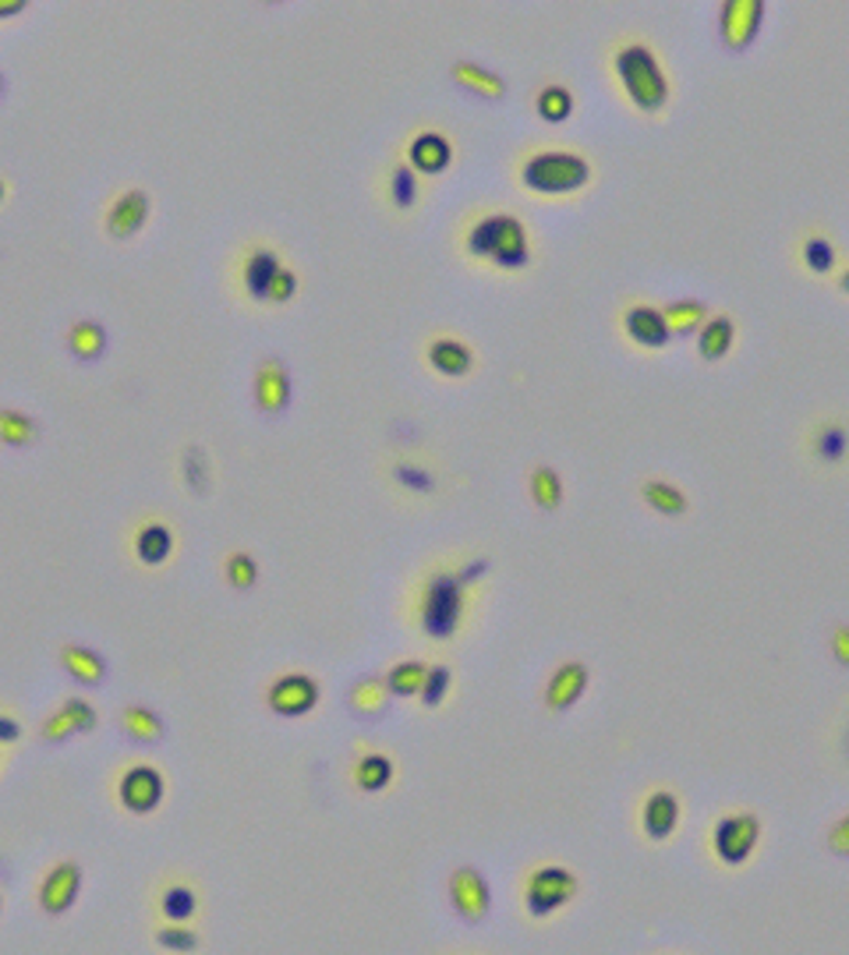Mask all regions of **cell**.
I'll use <instances>...</instances> for the list:
<instances>
[{
    "instance_id": "obj_11",
    "label": "cell",
    "mask_w": 849,
    "mask_h": 955,
    "mask_svg": "<svg viewBox=\"0 0 849 955\" xmlns=\"http://www.w3.org/2000/svg\"><path fill=\"white\" fill-rule=\"evenodd\" d=\"M680 817H683V807L673 789H655V793H648L645 803H640V832H645L651 842L673 839L680 828Z\"/></svg>"
},
{
    "instance_id": "obj_5",
    "label": "cell",
    "mask_w": 849,
    "mask_h": 955,
    "mask_svg": "<svg viewBox=\"0 0 849 955\" xmlns=\"http://www.w3.org/2000/svg\"><path fill=\"white\" fill-rule=\"evenodd\" d=\"M757 842H762V817L754 811H729L711 828V849L726 868H743L754 857Z\"/></svg>"
},
{
    "instance_id": "obj_29",
    "label": "cell",
    "mask_w": 849,
    "mask_h": 955,
    "mask_svg": "<svg viewBox=\"0 0 849 955\" xmlns=\"http://www.w3.org/2000/svg\"><path fill=\"white\" fill-rule=\"evenodd\" d=\"M68 343H71V351L82 357V362H96V357H99L103 351H107V333H103V326H99V322L82 319V322H74V326H71Z\"/></svg>"
},
{
    "instance_id": "obj_25",
    "label": "cell",
    "mask_w": 849,
    "mask_h": 955,
    "mask_svg": "<svg viewBox=\"0 0 849 955\" xmlns=\"http://www.w3.org/2000/svg\"><path fill=\"white\" fill-rule=\"evenodd\" d=\"M450 74H453L457 85H464V89H471V93H479L485 99H503L506 96V82L499 79L496 71H488V68H479V64H471V61H457L450 68Z\"/></svg>"
},
{
    "instance_id": "obj_2",
    "label": "cell",
    "mask_w": 849,
    "mask_h": 955,
    "mask_svg": "<svg viewBox=\"0 0 849 955\" xmlns=\"http://www.w3.org/2000/svg\"><path fill=\"white\" fill-rule=\"evenodd\" d=\"M588 181L591 160L585 153H574V149H542V153H531L520 163V185L542 199L577 196V191L588 188Z\"/></svg>"
},
{
    "instance_id": "obj_21",
    "label": "cell",
    "mask_w": 849,
    "mask_h": 955,
    "mask_svg": "<svg viewBox=\"0 0 849 955\" xmlns=\"http://www.w3.org/2000/svg\"><path fill=\"white\" fill-rule=\"evenodd\" d=\"M280 270H283V266H280L273 248H256V251H251V256L245 259V291H248V297L266 302Z\"/></svg>"
},
{
    "instance_id": "obj_33",
    "label": "cell",
    "mask_w": 849,
    "mask_h": 955,
    "mask_svg": "<svg viewBox=\"0 0 849 955\" xmlns=\"http://www.w3.org/2000/svg\"><path fill=\"white\" fill-rule=\"evenodd\" d=\"M534 107H539V117L549 125H563L566 117L574 114V93L566 85H545L539 99H534Z\"/></svg>"
},
{
    "instance_id": "obj_10",
    "label": "cell",
    "mask_w": 849,
    "mask_h": 955,
    "mask_svg": "<svg viewBox=\"0 0 849 955\" xmlns=\"http://www.w3.org/2000/svg\"><path fill=\"white\" fill-rule=\"evenodd\" d=\"M623 333H627V340L637 343L640 351H662V347H669V340H673V330H669V322H665V311L655 308V305H645V302H637L623 311Z\"/></svg>"
},
{
    "instance_id": "obj_1",
    "label": "cell",
    "mask_w": 849,
    "mask_h": 955,
    "mask_svg": "<svg viewBox=\"0 0 849 955\" xmlns=\"http://www.w3.org/2000/svg\"><path fill=\"white\" fill-rule=\"evenodd\" d=\"M613 74L620 89L627 93L634 103V110L659 117L669 107V96H673V85H669V74L645 39H623L613 50Z\"/></svg>"
},
{
    "instance_id": "obj_28",
    "label": "cell",
    "mask_w": 849,
    "mask_h": 955,
    "mask_svg": "<svg viewBox=\"0 0 849 955\" xmlns=\"http://www.w3.org/2000/svg\"><path fill=\"white\" fill-rule=\"evenodd\" d=\"M528 488H531V499H534V506H539V510H559V503H563V478H559L556 468H549V464L531 468Z\"/></svg>"
},
{
    "instance_id": "obj_38",
    "label": "cell",
    "mask_w": 849,
    "mask_h": 955,
    "mask_svg": "<svg viewBox=\"0 0 849 955\" xmlns=\"http://www.w3.org/2000/svg\"><path fill=\"white\" fill-rule=\"evenodd\" d=\"M450 686H453V673H450V665H428V673H425V686H422V705L425 708H439L443 700H446V694H450Z\"/></svg>"
},
{
    "instance_id": "obj_26",
    "label": "cell",
    "mask_w": 849,
    "mask_h": 955,
    "mask_svg": "<svg viewBox=\"0 0 849 955\" xmlns=\"http://www.w3.org/2000/svg\"><path fill=\"white\" fill-rule=\"evenodd\" d=\"M174 552V531L167 524H145L135 534V556L145 566H163Z\"/></svg>"
},
{
    "instance_id": "obj_15",
    "label": "cell",
    "mask_w": 849,
    "mask_h": 955,
    "mask_svg": "<svg viewBox=\"0 0 849 955\" xmlns=\"http://www.w3.org/2000/svg\"><path fill=\"white\" fill-rule=\"evenodd\" d=\"M450 160H453V145L443 131H422V135H414L408 145V163L414 174L436 177L450 167Z\"/></svg>"
},
{
    "instance_id": "obj_20",
    "label": "cell",
    "mask_w": 849,
    "mask_h": 955,
    "mask_svg": "<svg viewBox=\"0 0 849 955\" xmlns=\"http://www.w3.org/2000/svg\"><path fill=\"white\" fill-rule=\"evenodd\" d=\"M428 365L446 379H464L474 368V351L457 337H436L428 343Z\"/></svg>"
},
{
    "instance_id": "obj_7",
    "label": "cell",
    "mask_w": 849,
    "mask_h": 955,
    "mask_svg": "<svg viewBox=\"0 0 849 955\" xmlns=\"http://www.w3.org/2000/svg\"><path fill=\"white\" fill-rule=\"evenodd\" d=\"M765 22V4L762 0H726L719 11V33L729 50L743 54L751 43L762 36Z\"/></svg>"
},
{
    "instance_id": "obj_14",
    "label": "cell",
    "mask_w": 849,
    "mask_h": 955,
    "mask_svg": "<svg viewBox=\"0 0 849 955\" xmlns=\"http://www.w3.org/2000/svg\"><path fill=\"white\" fill-rule=\"evenodd\" d=\"M591 683V669L585 662H563L556 665V673L545 683V705L553 711H570L580 697H585Z\"/></svg>"
},
{
    "instance_id": "obj_9",
    "label": "cell",
    "mask_w": 849,
    "mask_h": 955,
    "mask_svg": "<svg viewBox=\"0 0 849 955\" xmlns=\"http://www.w3.org/2000/svg\"><path fill=\"white\" fill-rule=\"evenodd\" d=\"M270 708L283 719H302L319 705V683L308 673H287L270 686Z\"/></svg>"
},
{
    "instance_id": "obj_4",
    "label": "cell",
    "mask_w": 849,
    "mask_h": 955,
    "mask_svg": "<svg viewBox=\"0 0 849 955\" xmlns=\"http://www.w3.org/2000/svg\"><path fill=\"white\" fill-rule=\"evenodd\" d=\"M468 585L457 577V570H436L422 588L418 623L432 640H450L460 623H464Z\"/></svg>"
},
{
    "instance_id": "obj_49",
    "label": "cell",
    "mask_w": 849,
    "mask_h": 955,
    "mask_svg": "<svg viewBox=\"0 0 849 955\" xmlns=\"http://www.w3.org/2000/svg\"><path fill=\"white\" fill-rule=\"evenodd\" d=\"M839 287H842V294H849V270H846V273L839 276Z\"/></svg>"
},
{
    "instance_id": "obj_3",
    "label": "cell",
    "mask_w": 849,
    "mask_h": 955,
    "mask_svg": "<svg viewBox=\"0 0 849 955\" xmlns=\"http://www.w3.org/2000/svg\"><path fill=\"white\" fill-rule=\"evenodd\" d=\"M468 251L474 259L493 262L496 270L517 273L531 262V241L528 227L514 213H493L482 216L468 231Z\"/></svg>"
},
{
    "instance_id": "obj_13",
    "label": "cell",
    "mask_w": 849,
    "mask_h": 955,
    "mask_svg": "<svg viewBox=\"0 0 849 955\" xmlns=\"http://www.w3.org/2000/svg\"><path fill=\"white\" fill-rule=\"evenodd\" d=\"M82 892V868L79 863H57V868L43 877L39 885V906L47 909L50 917H61L79 903Z\"/></svg>"
},
{
    "instance_id": "obj_30",
    "label": "cell",
    "mask_w": 849,
    "mask_h": 955,
    "mask_svg": "<svg viewBox=\"0 0 849 955\" xmlns=\"http://www.w3.org/2000/svg\"><path fill=\"white\" fill-rule=\"evenodd\" d=\"M665 322L669 330H673V337H687V333H701V326L708 322V305L701 302H673L665 305Z\"/></svg>"
},
{
    "instance_id": "obj_47",
    "label": "cell",
    "mask_w": 849,
    "mask_h": 955,
    "mask_svg": "<svg viewBox=\"0 0 849 955\" xmlns=\"http://www.w3.org/2000/svg\"><path fill=\"white\" fill-rule=\"evenodd\" d=\"M19 736H22V726L8 719V715H0V743H14Z\"/></svg>"
},
{
    "instance_id": "obj_52",
    "label": "cell",
    "mask_w": 849,
    "mask_h": 955,
    "mask_svg": "<svg viewBox=\"0 0 849 955\" xmlns=\"http://www.w3.org/2000/svg\"><path fill=\"white\" fill-rule=\"evenodd\" d=\"M846 747H849V733H846Z\"/></svg>"
},
{
    "instance_id": "obj_6",
    "label": "cell",
    "mask_w": 849,
    "mask_h": 955,
    "mask_svg": "<svg viewBox=\"0 0 849 955\" xmlns=\"http://www.w3.org/2000/svg\"><path fill=\"white\" fill-rule=\"evenodd\" d=\"M577 895V874L563 863H545V868L531 871L524 885V906L534 920H545L559 913V909Z\"/></svg>"
},
{
    "instance_id": "obj_27",
    "label": "cell",
    "mask_w": 849,
    "mask_h": 955,
    "mask_svg": "<svg viewBox=\"0 0 849 955\" xmlns=\"http://www.w3.org/2000/svg\"><path fill=\"white\" fill-rule=\"evenodd\" d=\"M354 782L362 793H382L393 782V761L386 754H365L354 765Z\"/></svg>"
},
{
    "instance_id": "obj_40",
    "label": "cell",
    "mask_w": 849,
    "mask_h": 955,
    "mask_svg": "<svg viewBox=\"0 0 849 955\" xmlns=\"http://www.w3.org/2000/svg\"><path fill=\"white\" fill-rule=\"evenodd\" d=\"M156 942H160V948H167L174 955H188V952L199 948V934L191 928H185V923H174V928H160L156 931Z\"/></svg>"
},
{
    "instance_id": "obj_24",
    "label": "cell",
    "mask_w": 849,
    "mask_h": 955,
    "mask_svg": "<svg viewBox=\"0 0 849 955\" xmlns=\"http://www.w3.org/2000/svg\"><path fill=\"white\" fill-rule=\"evenodd\" d=\"M61 662L71 673V680H79L85 686H96L103 676H107V662H103V655L93 651V648H85V645H68L61 651Z\"/></svg>"
},
{
    "instance_id": "obj_16",
    "label": "cell",
    "mask_w": 849,
    "mask_h": 955,
    "mask_svg": "<svg viewBox=\"0 0 849 955\" xmlns=\"http://www.w3.org/2000/svg\"><path fill=\"white\" fill-rule=\"evenodd\" d=\"M811 457L817 464L839 468L849 460V422L842 417H822L811 432Z\"/></svg>"
},
{
    "instance_id": "obj_37",
    "label": "cell",
    "mask_w": 849,
    "mask_h": 955,
    "mask_svg": "<svg viewBox=\"0 0 849 955\" xmlns=\"http://www.w3.org/2000/svg\"><path fill=\"white\" fill-rule=\"evenodd\" d=\"M390 202L397 209H411L418 202V174H414L408 163H397L390 174Z\"/></svg>"
},
{
    "instance_id": "obj_48",
    "label": "cell",
    "mask_w": 849,
    "mask_h": 955,
    "mask_svg": "<svg viewBox=\"0 0 849 955\" xmlns=\"http://www.w3.org/2000/svg\"><path fill=\"white\" fill-rule=\"evenodd\" d=\"M22 8H25L22 0H4V4H0V19H4V14H19Z\"/></svg>"
},
{
    "instance_id": "obj_45",
    "label": "cell",
    "mask_w": 849,
    "mask_h": 955,
    "mask_svg": "<svg viewBox=\"0 0 849 955\" xmlns=\"http://www.w3.org/2000/svg\"><path fill=\"white\" fill-rule=\"evenodd\" d=\"M832 655H836V662L849 669V626L839 623L836 630H832Z\"/></svg>"
},
{
    "instance_id": "obj_32",
    "label": "cell",
    "mask_w": 849,
    "mask_h": 955,
    "mask_svg": "<svg viewBox=\"0 0 849 955\" xmlns=\"http://www.w3.org/2000/svg\"><path fill=\"white\" fill-rule=\"evenodd\" d=\"M425 662H397L390 673H386V691L397 697H418L425 686Z\"/></svg>"
},
{
    "instance_id": "obj_8",
    "label": "cell",
    "mask_w": 849,
    "mask_h": 955,
    "mask_svg": "<svg viewBox=\"0 0 849 955\" xmlns=\"http://www.w3.org/2000/svg\"><path fill=\"white\" fill-rule=\"evenodd\" d=\"M163 793H167V782H163V775L153 765L128 768L121 782H117V797H121L131 814H153L163 803Z\"/></svg>"
},
{
    "instance_id": "obj_19",
    "label": "cell",
    "mask_w": 849,
    "mask_h": 955,
    "mask_svg": "<svg viewBox=\"0 0 849 955\" xmlns=\"http://www.w3.org/2000/svg\"><path fill=\"white\" fill-rule=\"evenodd\" d=\"M256 404L266 414H276L291 404V376L276 357H266L256 372Z\"/></svg>"
},
{
    "instance_id": "obj_23",
    "label": "cell",
    "mask_w": 849,
    "mask_h": 955,
    "mask_svg": "<svg viewBox=\"0 0 849 955\" xmlns=\"http://www.w3.org/2000/svg\"><path fill=\"white\" fill-rule=\"evenodd\" d=\"M640 499H645L651 510L662 514V517H683L691 510L687 492H683L680 485H673V482H662V478H648V482L640 485Z\"/></svg>"
},
{
    "instance_id": "obj_12",
    "label": "cell",
    "mask_w": 849,
    "mask_h": 955,
    "mask_svg": "<svg viewBox=\"0 0 849 955\" xmlns=\"http://www.w3.org/2000/svg\"><path fill=\"white\" fill-rule=\"evenodd\" d=\"M450 899H453V909L464 920H485L488 909H493V888H488L482 871L460 868L450 877Z\"/></svg>"
},
{
    "instance_id": "obj_44",
    "label": "cell",
    "mask_w": 849,
    "mask_h": 955,
    "mask_svg": "<svg viewBox=\"0 0 849 955\" xmlns=\"http://www.w3.org/2000/svg\"><path fill=\"white\" fill-rule=\"evenodd\" d=\"M828 849L836 857H849V814H842L836 825L828 828Z\"/></svg>"
},
{
    "instance_id": "obj_41",
    "label": "cell",
    "mask_w": 849,
    "mask_h": 955,
    "mask_svg": "<svg viewBox=\"0 0 849 955\" xmlns=\"http://www.w3.org/2000/svg\"><path fill=\"white\" fill-rule=\"evenodd\" d=\"M227 580L237 591H248L259 580V563L248 556V552H234L227 559Z\"/></svg>"
},
{
    "instance_id": "obj_31",
    "label": "cell",
    "mask_w": 849,
    "mask_h": 955,
    "mask_svg": "<svg viewBox=\"0 0 849 955\" xmlns=\"http://www.w3.org/2000/svg\"><path fill=\"white\" fill-rule=\"evenodd\" d=\"M800 262L807 273L825 276V273L836 270V245H832L825 234H811L807 241L800 245Z\"/></svg>"
},
{
    "instance_id": "obj_39",
    "label": "cell",
    "mask_w": 849,
    "mask_h": 955,
    "mask_svg": "<svg viewBox=\"0 0 849 955\" xmlns=\"http://www.w3.org/2000/svg\"><path fill=\"white\" fill-rule=\"evenodd\" d=\"M33 436H36L33 417H25V414H19V411H0V443H8V446H25Z\"/></svg>"
},
{
    "instance_id": "obj_43",
    "label": "cell",
    "mask_w": 849,
    "mask_h": 955,
    "mask_svg": "<svg viewBox=\"0 0 849 955\" xmlns=\"http://www.w3.org/2000/svg\"><path fill=\"white\" fill-rule=\"evenodd\" d=\"M397 482L400 485H408V488H414V492H428L432 488V474L428 471H422V468H411V464H397Z\"/></svg>"
},
{
    "instance_id": "obj_17",
    "label": "cell",
    "mask_w": 849,
    "mask_h": 955,
    "mask_svg": "<svg viewBox=\"0 0 849 955\" xmlns=\"http://www.w3.org/2000/svg\"><path fill=\"white\" fill-rule=\"evenodd\" d=\"M96 729V708L82 697H68L61 711H54L47 722H43V736L47 740H68L79 733H93Z\"/></svg>"
},
{
    "instance_id": "obj_50",
    "label": "cell",
    "mask_w": 849,
    "mask_h": 955,
    "mask_svg": "<svg viewBox=\"0 0 849 955\" xmlns=\"http://www.w3.org/2000/svg\"><path fill=\"white\" fill-rule=\"evenodd\" d=\"M4 196H8V185H4V181H0V202H4Z\"/></svg>"
},
{
    "instance_id": "obj_18",
    "label": "cell",
    "mask_w": 849,
    "mask_h": 955,
    "mask_svg": "<svg viewBox=\"0 0 849 955\" xmlns=\"http://www.w3.org/2000/svg\"><path fill=\"white\" fill-rule=\"evenodd\" d=\"M145 216H149V196L142 188H128L121 199L110 205L107 213V234L125 241V237L139 234L145 227Z\"/></svg>"
},
{
    "instance_id": "obj_36",
    "label": "cell",
    "mask_w": 849,
    "mask_h": 955,
    "mask_svg": "<svg viewBox=\"0 0 849 955\" xmlns=\"http://www.w3.org/2000/svg\"><path fill=\"white\" fill-rule=\"evenodd\" d=\"M386 697H390V691H386V680H362L351 691V708L357 715H379L386 708Z\"/></svg>"
},
{
    "instance_id": "obj_46",
    "label": "cell",
    "mask_w": 849,
    "mask_h": 955,
    "mask_svg": "<svg viewBox=\"0 0 849 955\" xmlns=\"http://www.w3.org/2000/svg\"><path fill=\"white\" fill-rule=\"evenodd\" d=\"M485 570H488V559H471L468 566H460V570H457V577L464 580V585L471 588L474 580H479V577H485Z\"/></svg>"
},
{
    "instance_id": "obj_42",
    "label": "cell",
    "mask_w": 849,
    "mask_h": 955,
    "mask_svg": "<svg viewBox=\"0 0 849 955\" xmlns=\"http://www.w3.org/2000/svg\"><path fill=\"white\" fill-rule=\"evenodd\" d=\"M294 294H297V273L283 266V270L276 273V280H273L270 297H266V302H270V305H287Z\"/></svg>"
},
{
    "instance_id": "obj_34",
    "label": "cell",
    "mask_w": 849,
    "mask_h": 955,
    "mask_svg": "<svg viewBox=\"0 0 849 955\" xmlns=\"http://www.w3.org/2000/svg\"><path fill=\"white\" fill-rule=\"evenodd\" d=\"M125 729L131 740H142V743H156L163 736V719L153 708H142V705H131L125 708Z\"/></svg>"
},
{
    "instance_id": "obj_35",
    "label": "cell",
    "mask_w": 849,
    "mask_h": 955,
    "mask_svg": "<svg viewBox=\"0 0 849 955\" xmlns=\"http://www.w3.org/2000/svg\"><path fill=\"white\" fill-rule=\"evenodd\" d=\"M160 909H163V917H167L170 923H188L191 917H196V909H199V895L191 892L188 885H170L167 892H163Z\"/></svg>"
},
{
    "instance_id": "obj_51",
    "label": "cell",
    "mask_w": 849,
    "mask_h": 955,
    "mask_svg": "<svg viewBox=\"0 0 849 955\" xmlns=\"http://www.w3.org/2000/svg\"><path fill=\"white\" fill-rule=\"evenodd\" d=\"M0 913H4V895H0Z\"/></svg>"
},
{
    "instance_id": "obj_22",
    "label": "cell",
    "mask_w": 849,
    "mask_h": 955,
    "mask_svg": "<svg viewBox=\"0 0 849 955\" xmlns=\"http://www.w3.org/2000/svg\"><path fill=\"white\" fill-rule=\"evenodd\" d=\"M736 343V322L733 316H708V322L697 333V354L705 362H722Z\"/></svg>"
}]
</instances>
